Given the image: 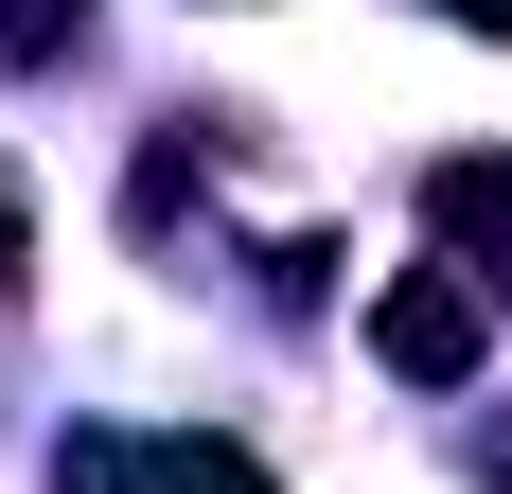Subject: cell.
I'll list each match as a JSON object with an SVG mask.
<instances>
[{"label": "cell", "mask_w": 512, "mask_h": 494, "mask_svg": "<svg viewBox=\"0 0 512 494\" xmlns=\"http://www.w3.org/2000/svg\"><path fill=\"white\" fill-rule=\"evenodd\" d=\"M424 212H442V247L477 283H512V159H424Z\"/></svg>", "instance_id": "3"}, {"label": "cell", "mask_w": 512, "mask_h": 494, "mask_svg": "<svg viewBox=\"0 0 512 494\" xmlns=\"http://www.w3.org/2000/svg\"><path fill=\"white\" fill-rule=\"evenodd\" d=\"M53 494H265V459H248V442H212V424H177V442L89 424V442L53 459Z\"/></svg>", "instance_id": "1"}, {"label": "cell", "mask_w": 512, "mask_h": 494, "mask_svg": "<svg viewBox=\"0 0 512 494\" xmlns=\"http://www.w3.org/2000/svg\"><path fill=\"white\" fill-rule=\"evenodd\" d=\"M89 36V0H0V53H71Z\"/></svg>", "instance_id": "4"}, {"label": "cell", "mask_w": 512, "mask_h": 494, "mask_svg": "<svg viewBox=\"0 0 512 494\" xmlns=\"http://www.w3.org/2000/svg\"><path fill=\"white\" fill-rule=\"evenodd\" d=\"M424 18H477V36H512V0H424Z\"/></svg>", "instance_id": "6"}, {"label": "cell", "mask_w": 512, "mask_h": 494, "mask_svg": "<svg viewBox=\"0 0 512 494\" xmlns=\"http://www.w3.org/2000/svg\"><path fill=\"white\" fill-rule=\"evenodd\" d=\"M371 353H389L407 389H460L477 353H495V318H477V265H407V283L371 300Z\"/></svg>", "instance_id": "2"}, {"label": "cell", "mask_w": 512, "mask_h": 494, "mask_svg": "<svg viewBox=\"0 0 512 494\" xmlns=\"http://www.w3.org/2000/svg\"><path fill=\"white\" fill-rule=\"evenodd\" d=\"M0 300H18V177H0Z\"/></svg>", "instance_id": "5"}]
</instances>
